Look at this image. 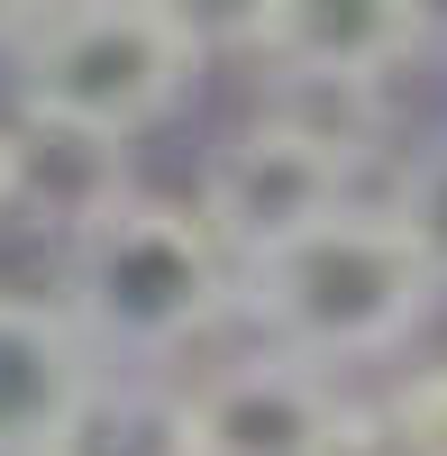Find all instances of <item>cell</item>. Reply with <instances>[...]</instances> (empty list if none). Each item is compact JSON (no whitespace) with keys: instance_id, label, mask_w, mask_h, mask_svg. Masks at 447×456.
Masks as SVG:
<instances>
[{"instance_id":"6da1fadb","label":"cell","mask_w":447,"mask_h":456,"mask_svg":"<svg viewBox=\"0 0 447 456\" xmlns=\"http://www.w3.org/2000/svg\"><path fill=\"white\" fill-rule=\"evenodd\" d=\"M429 301H438V283L411 265V247L393 238V219L365 210V201H347L338 219L302 228L292 247H274V256H256V265L229 274V311H247L274 338L265 356H292L311 374L393 356L429 320Z\"/></svg>"},{"instance_id":"7a4b0ae2","label":"cell","mask_w":447,"mask_h":456,"mask_svg":"<svg viewBox=\"0 0 447 456\" xmlns=\"http://www.w3.org/2000/svg\"><path fill=\"white\" fill-rule=\"evenodd\" d=\"M210 73V28L165 0H83L19 19V119L128 146Z\"/></svg>"},{"instance_id":"3957f363","label":"cell","mask_w":447,"mask_h":456,"mask_svg":"<svg viewBox=\"0 0 447 456\" xmlns=\"http://www.w3.org/2000/svg\"><path fill=\"white\" fill-rule=\"evenodd\" d=\"M55 311L83 338V356H119L146 374V356H183L229 311V256L210 247V228L183 201L119 192L92 228L64 238V301Z\"/></svg>"},{"instance_id":"277c9868","label":"cell","mask_w":447,"mask_h":456,"mask_svg":"<svg viewBox=\"0 0 447 456\" xmlns=\"http://www.w3.org/2000/svg\"><path fill=\"white\" fill-rule=\"evenodd\" d=\"M347 201H356V156H338V146H320V137H302V128H283V119L256 110L238 137L210 146L192 219L210 228V247L229 256V274H238V265L292 247L302 228L338 219Z\"/></svg>"},{"instance_id":"5b68a950","label":"cell","mask_w":447,"mask_h":456,"mask_svg":"<svg viewBox=\"0 0 447 456\" xmlns=\"http://www.w3.org/2000/svg\"><path fill=\"white\" fill-rule=\"evenodd\" d=\"M229 46L265 64V83L384 92L429 46V10L411 0H265V10L229 19Z\"/></svg>"},{"instance_id":"8992f818","label":"cell","mask_w":447,"mask_h":456,"mask_svg":"<svg viewBox=\"0 0 447 456\" xmlns=\"http://www.w3.org/2000/svg\"><path fill=\"white\" fill-rule=\"evenodd\" d=\"M347 393L292 356H238L183 393L192 456H338L347 438Z\"/></svg>"},{"instance_id":"52a82bcc","label":"cell","mask_w":447,"mask_h":456,"mask_svg":"<svg viewBox=\"0 0 447 456\" xmlns=\"http://www.w3.org/2000/svg\"><path fill=\"white\" fill-rule=\"evenodd\" d=\"M37 456H192L183 384H156L137 365H92L55 411V429L37 438Z\"/></svg>"},{"instance_id":"ba28073f","label":"cell","mask_w":447,"mask_h":456,"mask_svg":"<svg viewBox=\"0 0 447 456\" xmlns=\"http://www.w3.org/2000/svg\"><path fill=\"white\" fill-rule=\"evenodd\" d=\"M83 374H92V356L55 301L0 292V456H37V438L55 429V411L73 402Z\"/></svg>"},{"instance_id":"9c48e42d","label":"cell","mask_w":447,"mask_h":456,"mask_svg":"<svg viewBox=\"0 0 447 456\" xmlns=\"http://www.w3.org/2000/svg\"><path fill=\"white\" fill-rule=\"evenodd\" d=\"M128 192V146H101V137H73L46 119H10V201L55 219L64 238L92 228L110 201Z\"/></svg>"},{"instance_id":"30bf717a","label":"cell","mask_w":447,"mask_h":456,"mask_svg":"<svg viewBox=\"0 0 447 456\" xmlns=\"http://www.w3.org/2000/svg\"><path fill=\"white\" fill-rule=\"evenodd\" d=\"M393 238L411 247V265L447 292V146H420L411 165H402V192L384 201Z\"/></svg>"},{"instance_id":"8fae6325","label":"cell","mask_w":447,"mask_h":456,"mask_svg":"<svg viewBox=\"0 0 447 456\" xmlns=\"http://www.w3.org/2000/svg\"><path fill=\"white\" fill-rule=\"evenodd\" d=\"M375 429L393 438V456H447V365H420L375 402Z\"/></svg>"},{"instance_id":"7c38bea8","label":"cell","mask_w":447,"mask_h":456,"mask_svg":"<svg viewBox=\"0 0 447 456\" xmlns=\"http://www.w3.org/2000/svg\"><path fill=\"white\" fill-rule=\"evenodd\" d=\"M0 210H10V128H0Z\"/></svg>"}]
</instances>
